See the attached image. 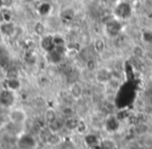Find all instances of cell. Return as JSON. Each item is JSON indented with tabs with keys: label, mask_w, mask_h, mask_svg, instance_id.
Wrapping results in <instances>:
<instances>
[{
	"label": "cell",
	"mask_w": 152,
	"mask_h": 149,
	"mask_svg": "<svg viewBox=\"0 0 152 149\" xmlns=\"http://www.w3.org/2000/svg\"><path fill=\"white\" fill-rule=\"evenodd\" d=\"M114 14L118 19L125 20L128 19L131 17V14H132V9H131V5L128 1H121L118 4L116 5L114 10Z\"/></svg>",
	"instance_id": "obj_1"
},
{
	"label": "cell",
	"mask_w": 152,
	"mask_h": 149,
	"mask_svg": "<svg viewBox=\"0 0 152 149\" xmlns=\"http://www.w3.org/2000/svg\"><path fill=\"white\" fill-rule=\"evenodd\" d=\"M17 144L18 147L21 149H32L36 147L37 140L34 138V136H32L30 134H26L18 139Z\"/></svg>",
	"instance_id": "obj_2"
},
{
	"label": "cell",
	"mask_w": 152,
	"mask_h": 149,
	"mask_svg": "<svg viewBox=\"0 0 152 149\" xmlns=\"http://www.w3.org/2000/svg\"><path fill=\"white\" fill-rule=\"evenodd\" d=\"M7 116H9L10 121H11L12 123L16 124V125L24 123V122L26 121V119H27L26 113L21 109H12V111H10V113H9V115H7Z\"/></svg>",
	"instance_id": "obj_3"
},
{
	"label": "cell",
	"mask_w": 152,
	"mask_h": 149,
	"mask_svg": "<svg viewBox=\"0 0 152 149\" xmlns=\"http://www.w3.org/2000/svg\"><path fill=\"white\" fill-rule=\"evenodd\" d=\"M105 30L106 34L112 38L118 37L119 34L122 30V24L118 21V20H110L107 23L105 24Z\"/></svg>",
	"instance_id": "obj_4"
},
{
	"label": "cell",
	"mask_w": 152,
	"mask_h": 149,
	"mask_svg": "<svg viewBox=\"0 0 152 149\" xmlns=\"http://www.w3.org/2000/svg\"><path fill=\"white\" fill-rule=\"evenodd\" d=\"M15 102V96H14L13 91L5 89V90L0 92V105L4 107H10Z\"/></svg>",
	"instance_id": "obj_5"
},
{
	"label": "cell",
	"mask_w": 152,
	"mask_h": 149,
	"mask_svg": "<svg viewBox=\"0 0 152 149\" xmlns=\"http://www.w3.org/2000/svg\"><path fill=\"white\" fill-rule=\"evenodd\" d=\"M110 78H112V71L105 68L98 70L96 73V79L99 84H107Z\"/></svg>",
	"instance_id": "obj_6"
},
{
	"label": "cell",
	"mask_w": 152,
	"mask_h": 149,
	"mask_svg": "<svg viewBox=\"0 0 152 149\" xmlns=\"http://www.w3.org/2000/svg\"><path fill=\"white\" fill-rule=\"evenodd\" d=\"M83 142L86 143L89 148H96V147L99 146V143H100V138L98 136L94 134H85L83 137Z\"/></svg>",
	"instance_id": "obj_7"
},
{
	"label": "cell",
	"mask_w": 152,
	"mask_h": 149,
	"mask_svg": "<svg viewBox=\"0 0 152 149\" xmlns=\"http://www.w3.org/2000/svg\"><path fill=\"white\" fill-rule=\"evenodd\" d=\"M61 142H63V139H61L59 132H51L47 138L45 144H47L50 147H58Z\"/></svg>",
	"instance_id": "obj_8"
},
{
	"label": "cell",
	"mask_w": 152,
	"mask_h": 149,
	"mask_svg": "<svg viewBox=\"0 0 152 149\" xmlns=\"http://www.w3.org/2000/svg\"><path fill=\"white\" fill-rule=\"evenodd\" d=\"M79 121L80 120L77 119L76 117L72 116V117H68L64 120V128H66L69 131H75L77 126L79 124Z\"/></svg>",
	"instance_id": "obj_9"
},
{
	"label": "cell",
	"mask_w": 152,
	"mask_h": 149,
	"mask_svg": "<svg viewBox=\"0 0 152 149\" xmlns=\"http://www.w3.org/2000/svg\"><path fill=\"white\" fill-rule=\"evenodd\" d=\"M105 127L110 132L117 131V130L119 129V127H120V120H119L117 117L110 116V117H108L107 120H106Z\"/></svg>",
	"instance_id": "obj_10"
},
{
	"label": "cell",
	"mask_w": 152,
	"mask_h": 149,
	"mask_svg": "<svg viewBox=\"0 0 152 149\" xmlns=\"http://www.w3.org/2000/svg\"><path fill=\"white\" fill-rule=\"evenodd\" d=\"M70 95L73 97L74 99H79L83 94V88L79 82H73L70 87Z\"/></svg>",
	"instance_id": "obj_11"
},
{
	"label": "cell",
	"mask_w": 152,
	"mask_h": 149,
	"mask_svg": "<svg viewBox=\"0 0 152 149\" xmlns=\"http://www.w3.org/2000/svg\"><path fill=\"white\" fill-rule=\"evenodd\" d=\"M41 47L44 49L46 52H49L52 49L55 48L54 43H53V37L52 36H43V39L41 41Z\"/></svg>",
	"instance_id": "obj_12"
},
{
	"label": "cell",
	"mask_w": 152,
	"mask_h": 149,
	"mask_svg": "<svg viewBox=\"0 0 152 149\" xmlns=\"http://www.w3.org/2000/svg\"><path fill=\"white\" fill-rule=\"evenodd\" d=\"M148 131H149V125L146 122H137L134 125V127H133V132L140 137L147 134Z\"/></svg>",
	"instance_id": "obj_13"
},
{
	"label": "cell",
	"mask_w": 152,
	"mask_h": 149,
	"mask_svg": "<svg viewBox=\"0 0 152 149\" xmlns=\"http://www.w3.org/2000/svg\"><path fill=\"white\" fill-rule=\"evenodd\" d=\"M98 149H117V142L113 139H100Z\"/></svg>",
	"instance_id": "obj_14"
},
{
	"label": "cell",
	"mask_w": 152,
	"mask_h": 149,
	"mask_svg": "<svg viewBox=\"0 0 152 149\" xmlns=\"http://www.w3.org/2000/svg\"><path fill=\"white\" fill-rule=\"evenodd\" d=\"M15 24L11 21L2 22L0 24V32H2L3 34H5V36H10V34H13L15 32Z\"/></svg>",
	"instance_id": "obj_15"
},
{
	"label": "cell",
	"mask_w": 152,
	"mask_h": 149,
	"mask_svg": "<svg viewBox=\"0 0 152 149\" xmlns=\"http://www.w3.org/2000/svg\"><path fill=\"white\" fill-rule=\"evenodd\" d=\"M57 118H58V117H57V113H56V111H55L54 109H52V107H49V109H46V112H45V115H44V121L46 122L47 124L55 121Z\"/></svg>",
	"instance_id": "obj_16"
},
{
	"label": "cell",
	"mask_w": 152,
	"mask_h": 149,
	"mask_svg": "<svg viewBox=\"0 0 152 149\" xmlns=\"http://www.w3.org/2000/svg\"><path fill=\"white\" fill-rule=\"evenodd\" d=\"M47 127L51 132H61V130L64 128V121H61V120H59L57 118L55 121L47 124Z\"/></svg>",
	"instance_id": "obj_17"
},
{
	"label": "cell",
	"mask_w": 152,
	"mask_h": 149,
	"mask_svg": "<svg viewBox=\"0 0 152 149\" xmlns=\"http://www.w3.org/2000/svg\"><path fill=\"white\" fill-rule=\"evenodd\" d=\"M5 84H7V89L13 91V92L19 90L20 87H21V82L18 78H7Z\"/></svg>",
	"instance_id": "obj_18"
},
{
	"label": "cell",
	"mask_w": 152,
	"mask_h": 149,
	"mask_svg": "<svg viewBox=\"0 0 152 149\" xmlns=\"http://www.w3.org/2000/svg\"><path fill=\"white\" fill-rule=\"evenodd\" d=\"M61 18L64 22H70L74 18V12L71 9H66L65 11L61 12Z\"/></svg>",
	"instance_id": "obj_19"
},
{
	"label": "cell",
	"mask_w": 152,
	"mask_h": 149,
	"mask_svg": "<svg viewBox=\"0 0 152 149\" xmlns=\"http://www.w3.org/2000/svg\"><path fill=\"white\" fill-rule=\"evenodd\" d=\"M11 18L12 13L9 9H1V11H0V23L11 21Z\"/></svg>",
	"instance_id": "obj_20"
},
{
	"label": "cell",
	"mask_w": 152,
	"mask_h": 149,
	"mask_svg": "<svg viewBox=\"0 0 152 149\" xmlns=\"http://www.w3.org/2000/svg\"><path fill=\"white\" fill-rule=\"evenodd\" d=\"M39 13L41 14L42 16H47L49 13H50V11H51V7H50V4L49 3H43V4H41L40 7H39Z\"/></svg>",
	"instance_id": "obj_21"
},
{
	"label": "cell",
	"mask_w": 152,
	"mask_h": 149,
	"mask_svg": "<svg viewBox=\"0 0 152 149\" xmlns=\"http://www.w3.org/2000/svg\"><path fill=\"white\" fill-rule=\"evenodd\" d=\"M94 49H95V51H97V52H102V51L104 50V48H105V44H104V42L101 40V39H97V40L94 42Z\"/></svg>",
	"instance_id": "obj_22"
},
{
	"label": "cell",
	"mask_w": 152,
	"mask_h": 149,
	"mask_svg": "<svg viewBox=\"0 0 152 149\" xmlns=\"http://www.w3.org/2000/svg\"><path fill=\"white\" fill-rule=\"evenodd\" d=\"M58 149H77L76 145L71 141H63L58 146Z\"/></svg>",
	"instance_id": "obj_23"
},
{
	"label": "cell",
	"mask_w": 152,
	"mask_h": 149,
	"mask_svg": "<svg viewBox=\"0 0 152 149\" xmlns=\"http://www.w3.org/2000/svg\"><path fill=\"white\" fill-rule=\"evenodd\" d=\"M61 113L65 118L72 117V116H74V109H72L71 106H68V105H67V106H64L63 109H61Z\"/></svg>",
	"instance_id": "obj_24"
},
{
	"label": "cell",
	"mask_w": 152,
	"mask_h": 149,
	"mask_svg": "<svg viewBox=\"0 0 152 149\" xmlns=\"http://www.w3.org/2000/svg\"><path fill=\"white\" fill-rule=\"evenodd\" d=\"M53 43H54L55 47H65L66 46L65 40H64V38L61 36H54L53 37Z\"/></svg>",
	"instance_id": "obj_25"
},
{
	"label": "cell",
	"mask_w": 152,
	"mask_h": 149,
	"mask_svg": "<svg viewBox=\"0 0 152 149\" xmlns=\"http://www.w3.org/2000/svg\"><path fill=\"white\" fill-rule=\"evenodd\" d=\"M18 76H19V71L16 68L11 67L7 69V78H18Z\"/></svg>",
	"instance_id": "obj_26"
},
{
	"label": "cell",
	"mask_w": 152,
	"mask_h": 149,
	"mask_svg": "<svg viewBox=\"0 0 152 149\" xmlns=\"http://www.w3.org/2000/svg\"><path fill=\"white\" fill-rule=\"evenodd\" d=\"M34 32H36L37 34H39V36H44V34H45L44 24L41 23V22L36 23V25H34Z\"/></svg>",
	"instance_id": "obj_27"
},
{
	"label": "cell",
	"mask_w": 152,
	"mask_h": 149,
	"mask_svg": "<svg viewBox=\"0 0 152 149\" xmlns=\"http://www.w3.org/2000/svg\"><path fill=\"white\" fill-rule=\"evenodd\" d=\"M142 39L146 43H152V32L151 30H145L142 34Z\"/></svg>",
	"instance_id": "obj_28"
},
{
	"label": "cell",
	"mask_w": 152,
	"mask_h": 149,
	"mask_svg": "<svg viewBox=\"0 0 152 149\" xmlns=\"http://www.w3.org/2000/svg\"><path fill=\"white\" fill-rule=\"evenodd\" d=\"M86 130H87V124L80 120V121H79L78 126H77V128H76L75 131H77L78 134H85Z\"/></svg>",
	"instance_id": "obj_29"
},
{
	"label": "cell",
	"mask_w": 152,
	"mask_h": 149,
	"mask_svg": "<svg viewBox=\"0 0 152 149\" xmlns=\"http://www.w3.org/2000/svg\"><path fill=\"white\" fill-rule=\"evenodd\" d=\"M86 66H87V69L91 72L96 69V63L93 61V59H89V61L87 62V65Z\"/></svg>",
	"instance_id": "obj_30"
},
{
	"label": "cell",
	"mask_w": 152,
	"mask_h": 149,
	"mask_svg": "<svg viewBox=\"0 0 152 149\" xmlns=\"http://www.w3.org/2000/svg\"><path fill=\"white\" fill-rule=\"evenodd\" d=\"M25 59H26V62H27L28 64H30V65H32V64L36 63V57H34V54H32V53H28L27 57H25Z\"/></svg>",
	"instance_id": "obj_31"
},
{
	"label": "cell",
	"mask_w": 152,
	"mask_h": 149,
	"mask_svg": "<svg viewBox=\"0 0 152 149\" xmlns=\"http://www.w3.org/2000/svg\"><path fill=\"white\" fill-rule=\"evenodd\" d=\"M133 54L135 55V57H142L143 55V50H142L141 47H135L134 49H133Z\"/></svg>",
	"instance_id": "obj_32"
},
{
	"label": "cell",
	"mask_w": 152,
	"mask_h": 149,
	"mask_svg": "<svg viewBox=\"0 0 152 149\" xmlns=\"http://www.w3.org/2000/svg\"><path fill=\"white\" fill-rule=\"evenodd\" d=\"M3 7V0H0V9H2Z\"/></svg>",
	"instance_id": "obj_33"
},
{
	"label": "cell",
	"mask_w": 152,
	"mask_h": 149,
	"mask_svg": "<svg viewBox=\"0 0 152 149\" xmlns=\"http://www.w3.org/2000/svg\"><path fill=\"white\" fill-rule=\"evenodd\" d=\"M2 122H3V120H2V118L0 117V125H1V124H2Z\"/></svg>",
	"instance_id": "obj_34"
},
{
	"label": "cell",
	"mask_w": 152,
	"mask_h": 149,
	"mask_svg": "<svg viewBox=\"0 0 152 149\" xmlns=\"http://www.w3.org/2000/svg\"><path fill=\"white\" fill-rule=\"evenodd\" d=\"M126 1H128V2H130V1H131V0H126Z\"/></svg>",
	"instance_id": "obj_35"
}]
</instances>
